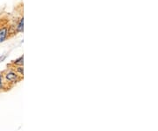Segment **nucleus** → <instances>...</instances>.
<instances>
[{
	"label": "nucleus",
	"mask_w": 158,
	"mask_h": 131,
	"mask_svg": "<svg viewBox=\"0 0 158 131\" xmlns=\"http://www.w3.org/2000/svg\"><path fill=\"white\" fill-rule=\"evenodd\" d=\"M3 74L4 77V80L5 84H17L18 82H19L23 78L19 77L17 73L15 72V70L13 69H10L5 70Z\"/></svg>",
	"instance_id": "obj_1"
},
{
	"label": "nucleus",
	"mask_w": 158,
	"mask_h": 131,
	"mask_svg": "<svg viewBox=\"0 0 158 131\" xmlns=\"http://www.w3.org/2000/svg\"><path fill=\"white\" fill-rule=\"evenodd\" d=\"M9 34V29L7 27H4L0 29V43L4 42L7 38Z\"/></svg>",
	"instance_id": "obj_2"
},
{
	"label": "nucleus",
	"mask_w": 158,
	"mask_h": 131,
	"mask_svg": "<svg viewBox=\"0 0 158 131\" xmlns=\"http://www.w3.org/2000/svg\"><path fill=\"white\" fill-rule=\"evenodd\" d=\"M23 64H24V56H19L18 58L12 62V64L13 66H23Z\"/></svg>",
	"instance_id": "obj_3"
},
{
	"label": "nucleus",
	"mask_w": 158,
	"mask_h": 131,
	"mask_svg": "<svg viewBox=\"0 0 158 131\" xmlns=\"http://www.w3.org/2000/svg\"><path fill=\"white\" fill-rule=\"evenodd\" d=\"M15 72L21 78L24 77V67L23 66H14V68H13Z\"/></svg>",
	"instance_id": "obj_4"
},
{
	"label": "nucleus",
	"mask_w": 158,
	"mask_h": 131,
	"mask_svg": "<svg viewBox=\"0 0 158 131\" xmlns=\"http://www.w3.org/2000/svg\"><path fill=\"white\" fill-rule=\"evenodd\" d=\"M16 29H17V32H18V33H22L23 32V30H24V18H21L19 19Z\"/></svg>",
	"instance_id": "obj_5"
},
{
	"label": "nucleus",
	"mask_w": 158,
	"mask_h": 131,
	"mask_svg": "<svg viewBox=\"0 0 158 131\" xmlns=\"http://www.w3.org/2000/svg\"><path fill=\"white\" fill-rule=\"evenodd\" d=\"M4 89H6V84L4 80L3 74L0 72V90H4Z\"/></svg>",
	"instance_id": "obj_6"
},
{
	"label": "nucleus",
	"mask_w": 158,
	"mask_h": 131,
	"mask_svg": "<svg viewBox=\"0 0 158 131\" xmlns=\"http://www.w3.org/2000/svg\"><path fill=\"white\" fill-rule=\"evenodd\" d=\"M5 58H6V55L1 56H0V63H1V62H3V61H4V60L5 59Z\"/></svg>",
	"instance_id": "obj_7"
}]
</instances>
